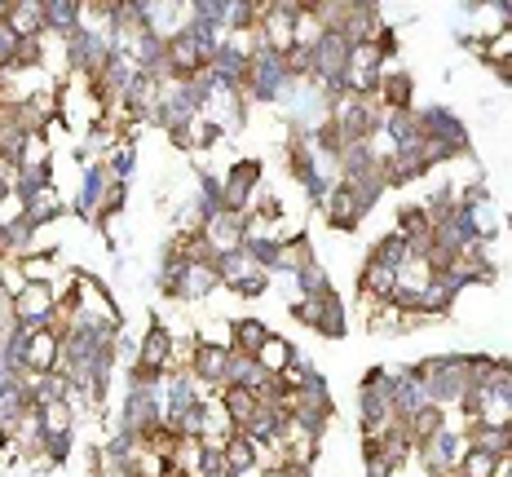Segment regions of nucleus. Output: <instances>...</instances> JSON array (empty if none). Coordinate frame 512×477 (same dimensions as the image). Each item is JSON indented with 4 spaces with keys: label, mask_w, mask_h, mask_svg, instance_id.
<instances>
[{
    "label": "nucleus",
    "mask_w": 512,
    "mask_h": 477,
    "mask_svg": "<svg viewBox=\"0 0 512 477\" xmlns=\"http://www.w3.org/2000/svg\"><path fill=\"white\" fill-rule=\"evenodd\" d=\"M5 195H9V177L0 173V199H5Z\"/></svg>",
    "instance_id": "20"
},
{
    "label": "nucleus",
    "mask_w": 512,
    "mask_h": 477,
    "mask_svg": "<svg viewBox=\"0 0 512 477\" xmlns=\"http://www.w3.org/2000/svg\"><path fill=\"white\" fill-rule=\"evenodd\" d=\"M499 464L504 460H495V455H486V451H477V447H468L464 451V460H460V477H499Z\"/></svg>",
    "instance_id": "14"
},
{
    "label": "nucleus",
    "mask_w": 512,
    "mask_h": 477,
    "mask_svg": "<svg viewBox=\"0 0 512 477\" xmlns=\"http://www.w3.org/2000/svg\"><path fill=\"white\" fill-rule=\"evenodd\" d=\"M45 9V27L62 31V36H76L80 31V18H84V5H76V0H49Z\"/></svg>",
    "instance_id": "9"
},
{
    "label": "nucleus",
    "mask_w": 512,
    "mask_h": 477,
    "mask_svg": "<svg viewBox=\"0 0 512 477\" xmlns=\"http://www.w3.org/2000/svg\"><path fill=\"white\" fill-rule=\"evenodd\" d=\"M464 438H468V447L495 455V460H508V455H512L508 429H495V424H473V433H464Z\"/></svg>",
    "instance_id": "8"
},
{
    "label": "nucleus",
    "mask_w": 512,
    "mask_h": 477,
    "mask_svg": "<svg viewBox=\"0 0 512 477\" xmlns=\"http://www.w3.org/2000/svg\"><path fill=\"white\" fill-rule=\"evenodd\" d=\"M256 407H261V398H256V389H243V385H226L221 389V411H226V420L234 424V429H243Z\"/></svg>",
    "instance_id": "5"
},
{
    "label": "nucleus",
    "mask_w": 512,
    "mask_h": 477,
    "mask_svg": "<svg viewBox=\"0 0 512 477\" xmlns=\"http://www.w3.org/2000/svg\"><path fill=\"white\" fill-rule=\"evenodd\" d=\"M230 477H265V469H248V473H230Z\"/></svg>",
    "instance_id": "19"
},
{
    "label": "nucleus",
    "mask_w": 512,
    "mask_h": 477,
    "mask_svg": "<svg viewBox=\"0 0 512 477\" xmlns=\"http://www.w3.org/2000/svg\"><path fill=\"white\" fill-rule=\"evenodd\" d=\"M296 283H301V292L305 296H323V292H332V283H327V270L318 261H309L305 270H296Z\"/></svg>",
    "instance_id": "15"
},
{
    "label": "nucleus",
    "mask_w": 512,
    "mask_h": 477,
    "mask_svg": "<svg viewBox=\"0 0 512 477\" xmlns=\"http://www.w3.org/2000/svg\"><path fill=\"white\" fill-rule=\"evenodd\" d=\"M420 133L429 137L433 146H442L446 159H451V155H464V151H468V129H464L460 120H455L451 111H446V106H429V111L420 115Z\"/></svg>",
    "instance_id": "1"
},
{
    "label": "nucleus",
    "mask_w": 512,
    "mask_h": 477,
    "mask_svg": "<svg viewBox=\"0 0 512 477\" xmlns=\"http://www.w3.org/2000/svg\"><path fill=\"white\" fill-rule=\"evenodd\" d=\"M495 71H499V80H504V84H512V58H508V62H499Z\"/></svg>",
    "instance_id": "17"
},
{
    "label": "nucleus",
    "mask_w": 512,
    "mask_h": 477,
    "mask_svg": "<svg viewBox=\"0 0 512 477\" xmlns=\"http://www.w3.org/2000/svg\"><path fill=\"white\" fill-rule=\"evenodd\" d=\"M358 288L389 305L393 292H398V270H389V265H380V261L367 257V261H362V274H358Z\"/></svg>",
    "instance_id": "4"
},
{
    "label": "nucleus",
    "mask_w": 512,
    "mask_h": 477,
    "mask_svg": "<svg viewBox=\"0 0 512 477\" xmlns=\"http://www.w3.org/2000/svg\"><path fill=\"white\" fill-rule=\"evenodd\" d=\"M221 451H226V469H230V473L261 469V464H256V447H252L248 438H243V433H230V438H226V447H221Z\"/></svg>",
    "instance_id": "12"
},
{
    "label": "nucleus",
    "mask_w": 512,
    "mask_h": 477,
    "mask_svg": "<svg viewBox=\"0 0 512 477\" xmlns=\"http://www.w3.org/2000/svg\"><path fill=\"white\" fill-rule=\"evenodd\" d=\"M18 45H23V40H18V36H14V27H9V23H5V18H0V62H5V67H9V62H14V53H18Z\"/></svg>",
    "instance_id": "16"
},
{
    "label": "nucleus",
    "mask_w": 512,
    "mask_h": 477,
    "mask_svg": "<svg viewBox=\"0 0 512 477\" xmlns=\"http://www.w3.org/2000/svg\"><path fill=\"white\" fill-rule=\"evenodd\" d=\"M376 93H380L384 111H411V76L407 71H384Z\"/></svg>",
    "instance_id": "7"
},
{
    "label": "nucleus",
    "mask_w": 512,
    "mask_h": 477,
    "mask_svg": "<svg viewBox=\"0 0 512 477\" xmlns=\"http://www.w3.org/2000/svg\"><path fill=\"white\" fill-rule=\"evenodd\" d=\"M9 27H14L18 40H36L40 31H45V9L36 5V0H23V5H9Z\"/></svg>",
    "instance_id": "6"
},
{
    "label": "nucleus",
    "mask_w": 512,
    "mask_h": 477,
    "mask_svg": "<svg viewBox=\"0 0 512 477\" xmlns=\"http://www.w3.org/2000/svg\"><path fill=\"white\" fill-rule=\"evenodd\" d=\"M265 477H283V473L279 469H265Z\"/></svg>",
    "instance_id": "21"
},
{
    "label": "nucleus",
    "mask_w": 512,
    "mask_h": 477,
    "mask_svg": "<svg viewBox=\"0 0 512 477\" xmlns=\"http://www.w3.org/2000/svg\"><path fill=\"white\" fill-rule=\"evenodd\" d=\"M270 341V327L261 323V318H239L234 323V349H243V354H261V345Z\"/></svg>",
    "instance_id": "11"
},
{
    "label": "nucleus",
    "mask_w": 512,
    "mask_h": 477,
    "mask_svg": "<svg viewBox=\"0 0 512 477\" xmlns=\"http://www.w3.org/2000/svg\"><path fill=\"white\" fill-rule=\"evenodd\" d=\"M499 477H512V455H508L504 464H499Z\"/></svg>",
    "instance_id": "18"
},
{
    "label": "nucleus",
    "mask_w": 512,
    "mask_h": 477,
    "mask_svg": "<svg viewBox=\"0 0 512 477\" xmlns=\"http://www.w3.org/2000/svg\"><path fill=\"white\" fill-rule=\"evenodd\" d=\"M93 477H111V473H106V469H98V473H93Z\"/></svg>",
    "instance_id": "22"
},
{
    "label": "nucleus",
    "mask_w": 512,
    "mask_h": 477,
    "mask_svg": "<svg viewBox=\"0 0 512 477\" xmlns=\"http://www.w3.org/2000/svg\"><path fill=\"white\" fill-rule=\"evenodd\" d=\"M407 424V433L415 442H424V438H433V433H442L446 429V420H442V407H424V411H415L411 420H402Z\"/></svg>",
    "instance_id": "13"
},
{
    "label": "nucleus",
    "mask_w": 512,
    "mask_h": 477,
    "mask_svg": "<svg viewBox=\"0 0 512 477\" xmlns=\"http://www.w3.org/2000/svg\"><path fill=\"white\" fill-rule=\"evenodd\" d=\"M217 288H221L217 265H190V270H186V283H181V296L199 301V296H212Z\"/></svg>",
    "instance_id": "10"
},
{
    "label": "nucleus",
    "mask_w": 512,
    "mask_h": 477,
    "mask_svg": "<svg viewBox=\"0 0 512 477\" xmlns=\"http://www.w3.org/2000/svg\"><path fill=\"white\" fill-rule=\"evenodd\" d=\"M0 288H5V274H0Z\"/></svg>",
    "instance_id": "23"
},
{
    "label": "nucleus",
    "mask_w": 512,
    "mask_h": 477,
    "mask_svg": "<svg viewBox=\"0 0 512 477\" xmlns=\"http://www.w3.org/2000/svg\"><path fill=\"white\" fill-rule=\"evenodd\" d=\"M190 367H195V380H204L212 389H226V367H230V345H195L190 354Z\"/></svg>",
    "instance_id": "3"
},
{
    "label": "nucleus",
    "mask_w": 512,
    "mask_h": 477,
    "mask_svg": "<svg viewBox=\"0 0 512 477\" xmlns=\"http://www.w3.org/2000/svg\"><path fill=\"white\" fill-rule=\"evenodd\" d=\"M168 358H173V336L164 332V327H151V332L142 336V349H137V371L133 376L142 380H159V371L168 367Z\"/></svg>",
    "instance_id": "2"
}]
</instances>
